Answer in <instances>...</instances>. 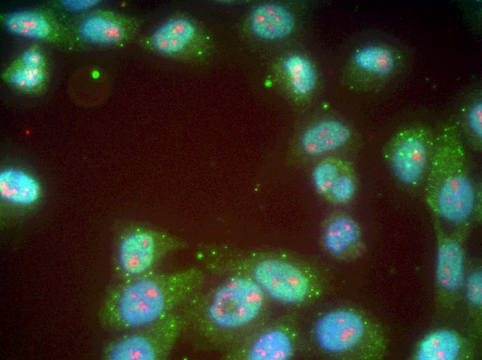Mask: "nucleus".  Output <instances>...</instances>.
<instances>
[{"mask_svg": "<svg viewBox=\"0 0 482 360\" xmlns=\"http://www.w3.org/2000/svg\"><path fill=\"white\" fill-rule=\"evenodd\" d=\"M204 282L205 273L197 267L123 279L105 297L100 319L118 330L145 327L180 309Z\"/></svg>", "mask_w": 482, "mask_h": 360, "instance_id": "nucleus-1", "label": "nucleus"}, {"mask_svg": "<svg viewBox=\"0 0 482 360\" xmlns=\"http://www.w3.org/2000/svg\"><path fill=\"white\" fill-rule=\"evenodd\" d=\"M267 296L249 277L230 273L216 286L195 292L181 309L187 326L213 346L236 343L250 335L262 318Z\"/></svg>", "mask_w": 482, "mask_h": 360, "instance_id": "nucleus-2", "label": "nucleus"}, {"mask_svg": "<svg viewBox=\"0 0 482 360\" xmlns=\"http://www.w3.org/2000/svg\"><path fill=\"white\" fill-rule=\"evenodd\" d=\"M424 186L431 215L467 232L479 214V195L459 128L453 122L435 136Z\"/></svg>", "mask_w": 482, "mask_h": 360, "instance_id": "nucleus-3", "label": "nucleus"}, {"mask_svg": "<svg viewBox=\"0 0 482 360\" xmlns=\"http://www.w3.org/2000/svg\"><path fill=\"white\" fill-rule=\"evenodd\" d=\"M201 251L200 259L208 269L245 275L267 298L279 303L301 305L321 294V282L316 273L293 261L262 255L224 259L213 249L204 247Z\"/></svg>", "mask_w": 482, "mask_h": 360, "instance_id": "nucleus-4", "label": "nucleus"}, {"mask_svg": "<svg viewBox=\"0 0 482 360\" xmlns=\"http://www.w3.org/2000/svg\"><path fill=\"white\" fill-rule=\"evenodd\" d=\"M313 335L318 347L337 359L380 360L388 353L389 339L381 324L351 307L321 315L314 325Z\"/></svg>", "mask_w": 482, "mask_h": 360, "instance_id": "nucleus-5", "label": "nucleus"}, {"mask_svg": "<svg viewBox=\"0 0 482 360\" xmlns=\"http://www.w3.org/2000/svg\"><path fill=\"white\" fill-rule=\"evenodd\" d=\"M186 246L184 241L167 232L132 224L118 235L115 268L123 280L136 277L153 271L168 254Z\"/></svg>", "mask_w": 482, "mask_h": 360, "instance_id": "nucleus-6", "label": "nucleus"}, {"mask_svg": "<svg viewBox=\"0 0 482 360\" xmlns=\"http://www.w3.org/2000/svg\"><path fill=\"white\" fill-rule=\"evenodd\" d=\"M187 320L181 309L110 341L103 350L109 360H161L172 350Z\"/></svg>", "mask_w": 482, "mask_h": 360, "instance_id": "nucleus-7", "label": "nucleus"}, {"mask_svg": "<svg viewBox=\"0 0 482 360\" xmlns=\"http://www.w3.org/2000/svg\"><path fill=\"white\" fill-rule=\"evenodd\" d=\"M432 216L436 237L435 288L437 307L450 312L459 303L466 277L464 240L466 231H447L442 222Z\"/></svg>", "mask_w": 482, "mask_h": 360, "instance_id": "nucleus-8", "label": "nucleus"}, {"mask_svg": "<svg viewBox=\"0 0 482 360\" xmlns=\"http://www.w3.org/2000/svg\"><path fill=\"white\" fill-rule=\"evenodd\" d=\"M435 136L427 127L412 125L398 130L387 143L384 156L392 174L402 185L424 183L431 161Z\"/></svg>", "mask_w": 482, "mask_h": 360, "instance_id": "nucleus-9", "label": "nucleus"}, {"mask_svg": "<svg viewBox=\"0 0 482 360\" xmlns=\"http://www.w3.org/2000/svg\"><path fill=\"white\" fill-rule=\"evenodd\" d=\"M44 195L40 178L30 168L18 163L4 164L0 169V202L3 217H17L37 208Z\"/></svg>", "mask_w": 482, "mask_h": 360, "instance_id": "nucleus-10", "label": "nucleus"}, {"mask_svg": "<svg viewBox=\"0 0 482 360\" xmlns=\"http://www.w3.org/2000/svg\"><path fill=\"white\" fill-rule=\"evenodd\" d=\"M138 28L135 19L111 10L97 9L81 16L69 30L74 41L114 46L130 40Z\"/></svg>", "mask_w": 482, "mask_h": 360, "instance_id": "nucleus-11", "label": "nucleus"}, {"mask_svg": "<svg viewBox=\"0 0 482 360\" xmlns=\"http://www.w3.org/2000/svg\"><path fill=\"white\" fill-rule=\"evenodd\" d=\"M1 24L10 33L56 45L74 42L69 28L50 10L28 8L3 13Z\"/></svg>", "mask_w": 482, "mask_h": 360, "instance_id": "nucleus-12", "label": "nucleus"}, {"mask_svg": "<svg viewBox=\"0 0 482 360\" xmlns=\"http://www.w3.org/2000/svg\"><path fill=\"white\" fill-rule=\"evenodd\" d=\"M472 338L456 330L439 327L425 334L416 343L413 360H468L475 357Z\"/></svg>", "mask_w": 482, "mask_h": 360, "instance_id": "nucleus-13", "label": "nucleus"}, {"mask_svg": "<svg viewBox=\"0 0 482 360\" xmlns=\"http://www.w3.org/2000/svg\"><path fill=\"white\" fill-rule=\"evenodd\" d=\"M148 43L155 51L170 57H184L200 49L204 43L198 26L184 17L171 18L150 35Z\"/></svg>", "mask_w": 482, "mask_h": 360, "instance_id": "nucleus-14", "label": "nucleus"}, {"mask_svg": "<svg viewBox=\"0 0 482 360\" xmlns=\"http://www.w3.org/2000/svg\"><path fill=\"white\" fill-rule=\"evenodd\" d=\"M295 348L293 330L286 326L274 325L249 336L235 357L247 360H287L294 356Z\"/></svg>", "mask_w": 482, "mask_h": 360, "instance_id": "nucleus-15", "label": "nucleus"}, {"mask_svg": "<svg viewBox=\"0 0 482 360\" xmlns=\"http://www.w3.org/2000/svg\"><path fill=\"white\" fill-rule=\"evenodd\" d=\"M325 249L339 260H352L364 251V242L359 223L350 215L337 213L326 221L322 233Z\"/></svg>", "mask_w": 482, "mask_h": 360, "instance_id": "nucleus-16", "label": "nucleus"}, {"mask_svg": "<svg viewBox=\"0 0 482 360\" xmlns=\"http://www.w3.org/2000/svg\"><path fill=\"white\" fill-rule=\"evenodd\" d=\"M401 60L396 49L385 44L363 46L352 55V63L359 72L383 84L396 74Z\"/></svg>", "mask_w": 482, "mask_h": 360, "instance_id": "nucleus-17", "label": "nucleus"}, {"mask_svg": "<svg viewBox=\"0 0 482 360\" xmlns=\"http://www.w3.org/2000/svg\"><path fill=\"white\" fill-rule=\"evenodd\" d=\"M251 32L256 37L274 41L289 36L295 27L292 13L276 3H262L251 10L249 17Z\"/></svg>", "mask_w": 482, "mask_h": 360, "instance_id": "nucleus-18", "label": "nucleus"}, {"mask_svg": "<svg viewBox=\"0 0 482 360\" xmlns=\"http://www.w3.org/2000/svg\"><path fill=\"white\" fill-rule=\"evenodd\" d=\"M351 135L350 129L344 123L328 118L308 127L303 132L300 143L306 154L318 156L342 147Z\"/></svg>", "mask_w": 482, "mask_h": 360, "instance_id": "nucleus-19", "label": "nucleus"}, {"mask_svg": "<svg viewBox=\"0 0 482 360\" xmlns=\"http://www.w3.org/2000/svg\"><path fill=\"white\" fill-rule=\"evenodd\" d=\"M1 79L20 93L37 95L47 87L49 72L48 67H29L13 60L2 72Z\"/></svg>", "mask_w": 482, "mask_h": 360, "instance_id": "nucleus-20", "label": "nucleus"}, {"mask_svg": "<svg viewBox=\"0 0 482 360\" xmlns=\"http://www.w3.org/2000/svg\"><path fill=\"white\" fill-rule=\"evenodd\" d=\"M282 66L292 91L298 96L309 95L315 88L317 74L312 62L300 55L286 57Z\"/></svg>", "mask_w": 482, "mask_h": 360, "instance_id": "nucleus-21", "label": "nucleus"}, {"mask_svg": "<svg viewBox=\"0 0 482 360\" xmlns=\"http://www.w3.org/2000/svg\"><path fill=\"white\" fill-rule=\"evenodd\" d=\"M463 296L468 309L474 331L481 330L482 312V271L476 267L467 273Z\"/></svg>", "mask_w": 482, "mask_h": 360, "instance_id": "nucleus-22", "label": "nucleus"}, {"mask_svg": "<svg viewBox=\"0 0 482 360\" xmlns=\"http://www.w3.org/2000/svg\"><path fill=\"white\" fill-rule=\"evenodd\" d=\"M462 125L473 147L481 149L482 143V99L478 92L470 99L463 110Z\"/></svg>", "mask_w": 482, "mask_h": 360, "instance_id": "nucleus-23", "label": "nucleus"}, {"mask_svg": "<svg viewBox=\"0 0 482 360\" xmlns=\"http://www.w3.org/2000/svg\"><path fill=\"white\" fill-rule=\"evenodd\" d=\"M348 164L337 157H328L319 161L312 173L315 190L325 197L332 182Z\"/></svg>", "mask_w": 482, "mask_h": 360, "instance_id": "nucleus-24", "label": "nucleus"}, {"mask_svg": "<svg viewBox=\"0 0 482 360\" xmlns=\"http://www.w3.org/2000/svg\"><path fill=\"white\" fill-rule=\"evenodd\" d=\"M357 189L356 177L348 164L332 182L324 198L334 204H346L355 197Z\"/></svg>", "mask_w": 482, "mask_h": 360, "instance_id": "nucleus-25", "label": "nucleus"}, {"mask_svg": "<svg viewBox=\"0 0 482 360\" xmlns=\"http://www.w3.org/2000/svg\"><path fill=\"white\" fill-rule=\"evenodd\" d=\"M16 62L29 67H47V59L42 48L34 44L26 48L14 60Z\"/></svg>", "mask_w": 482, "mask_h": 360, "instance_id": "nucleus-26", "label": "nucleus"}, {"mask_svg": "<svg viewBox=\"0 0 482 360\" xmlns=\"http://www.w3.org/2000/svg\"><path fill=\"white\" fill-rule=\"evenodd\" d=\"M60 5L71 11H81L93 8L100 2L98 0H62Z\"/></svg>", "mask_w": 482, "mask_h": 360, "instance_id": "nucleus-27", "label": "nucleus"}]
</instances>
